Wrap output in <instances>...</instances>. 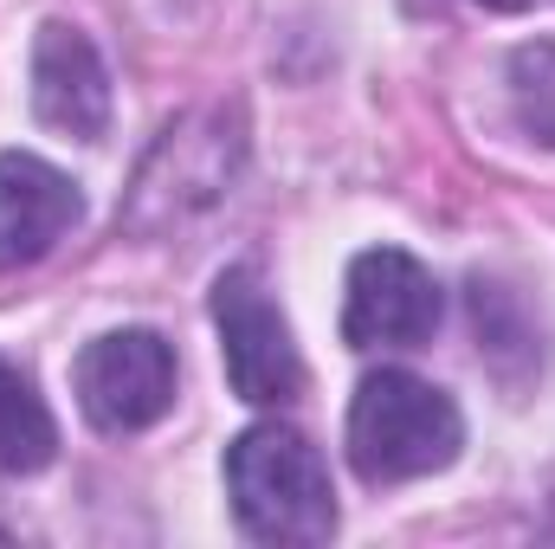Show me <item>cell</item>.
Returning a JSON list of instances; mask_svg holds the SVG:
<instances>
[{"label":"cell","mask_w":555,"mask_h":549,"mask_svg":"<svg viewBox=\"0 0 555 549\" xmlns=\"http://www.w3.org/2000/svg\"><path fill=\"white\" fill-rule=\"evenodd\" d=\"M439 284L414 253L375 246L349 266V310H343V336L356 349H420L439 330Z\"/></svg>","instance_id":"6"},{"label":"cell","mask_w":555,"mask_h":549,"mask_svg":"<svg viewBox=\"0 0 555 549\" xmlns=\"http://www.w3.org/2000/svg\"><path fill=\"white\" fill-rule=\"evenodd\" d=\"M33 111L72 142H98L111 130V72L98 46L65 20H46L33 39Z\"/></svg>","instance_id":"7"},{"label":"cell","mask_w":555,"mask_h":549,"mask_svg":"<svg viewBox=\"0 0 555 549\" xmlns=\"http://www.w3.org/2000/svg\"><path fill=\"white\" fill-rule=\"evenodd\" d=\"M511 111L524 124V137L555 149V46L530 39L511 52Z\"/></svg>","instance_id":"10"},{"label":"cell","mask_w":555,"mask_h":549,"mask_svg":"<svg viewBox=\"0 0 555 549\" xmlns=\"http://www.w3.org/2000/svg\"><path fill=\"white\" fill-rule=\"evenodd\" d=\"M478 7H491V13H524L530 0H478Z\"/></svg>","instance_id":"11"},{"label":"cell","mask_w":555,"mask_h":549,"mask_svg":"<svg viewBox=\"0 0 555 549\" xmlns=\"http://www.w3.org/2000/svg\"><path fill=\"white\" fill-rule=\"evenodd\" d=\"M227 491H233L246 537H259V544L310 549L330 544V531H336L330 465L297 426H278V420L246 426L227 446Z\"/></svg>","instance_id":"1"},{"label":"cell","mask_w":555,"mask_h":549,"mask_svg":"<svg viewBox=\"0 0 555 549\" xmlns=\"http://www.w3.org/2000/svg\"><path fill=\"white\" fill-rule=\"evenodd\" d=\"M72 382L98 433H142L175 408V349L155 330H111L85 343Z\"/></svg>","instance_id":"5"},{"label":"cell","mask_w":555,"mask_h":549,"mask_svg":"<svg viewBox=\"0 0 555 549\" xmlns=\"http://www.w3.org/2000/svg\"><path fill=\"white\" fill-rule=\"evenodd\" d=\"M240 168V137H233V117L227 111H207V117H188L175 124L168 137L149 149L137 188H130V207H124V227L137 233H162L201 207H214L227 194Z\"/></svg>","instance_id":"3"},{"label":"cell","mask_w":555,"mask_h":549,"mask_svg":"<svg viewBox=\"0 0 555 549\" xmlns=\"http://www.w3.org/2000/svg\"><path fill=\"white\" fill-rule=\"evenodd\" d=\"M214 323H220V356H227V382L240 401L278 408L304 388L291 323H284V310L272 304V291L259 284L253 266H227L214 278Z\"/></svg>","instance_id":"4"},{"label":"cell","mask_w":555,"mask_h":549,"mask_svg":"<svg viewBox=\"0 0 555 549\" xmlns=\"http://www.w3.org/2000/svg\"><path fill=\"white\" fill-rule=\"evenodd\" d=\"M52 452H59V426H52V413L39 401V388L0 356V472H39V465H52Z\"/></svg>","instance_id":"9"},{"label":"cell","mask_w":555,"mask_h":549,"mask_svg":"<svg viewBox=\"0 0 555 549\" xmlns=\"http://www.w3.org/2000/svg\"><path fill=\"white\" fill-rule=\"evenodd\" d=\"M85 201L72 188V175H59L39 155H0V272H20L33 259H46L72 227H78Z\"/></svg>","instance_id":"8"},{"label":"cell","mask_w":555,"mask_h":549,"mask_svg":"<svg viewBox=\"0 0 555 549\" xmlns=\"http://www.w3.org/2000/svg\"><path fill=\"white\" fill-rule=\"evenodd\" d=\"M465 446V420L446 388L420 382L408 369H382L349 401V465L362 485H408L446 472Z\"/></svg>","instance_id":"2"}]
</instances>
